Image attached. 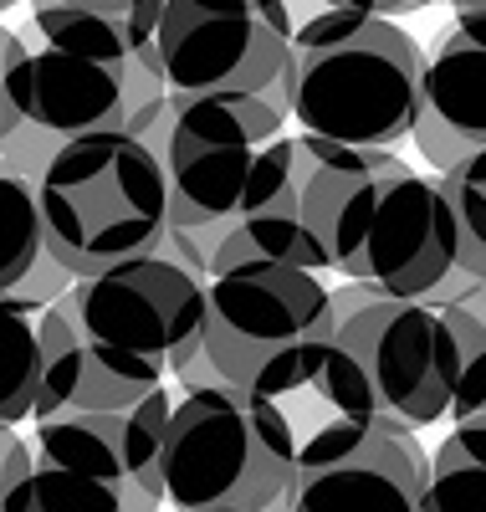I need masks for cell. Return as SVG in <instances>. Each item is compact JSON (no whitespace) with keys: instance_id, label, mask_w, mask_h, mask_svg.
<instances>
[{"instance_id":"1","label":"cell","mask_w":486,"mask_h":512,"mask_svg":"<svg viewBox=\"0 0 486 512\" xmlns=\"http://www.w3.org/2000/svg\"><path fill=\"white\" fill-rule=\"evenodd\" d=\"M287 88L267 93H210L169 103L164 175H169V231L195 236L210 262L215 246L246 216L297 190V139L282 134Z\"/></svg>"},{"instance_id":"2","label":"cell","mask_w":486,"mask_h":512,"mask_svg":"<svg viewBox=\"0 0 486 512\" xmlns=\"http://www.w3.org/2000/svg\"><path fill=\"white\" fill-rule=\"evenodd\" d=\"M425 52L389 16L302 11L282 67L287 113L302 134L348 149H394L415 134Z\"/></svg>"},{"instance_id":"3","label":"cell","mask_w":486,"mask_h":512,"mask_svg":"<svg viewBox=\"0 0 486 512\" xmlns=\"http://www.w3.org/2000/svg\"><path fill=\"white\" fill-rule=\"evenodd\" d=\"M47 251L82 282L154 256L169 236V175L134 134H82L36 180Z\"/></svg>"},{"instance_id":"4","label":"cell","mask_w":486,"mask_h":512,"mask_svg":"<svg viewBox=\"0 0 486 512\" xmlns=\"http://www.w3.org/2000/svg\"><path fill=\"white\" fill-rule=\"evenodd\" d=\"M52 308L72 318L87 359L139 395L164 390L205 354V277L174 267L159 251L72 282Z\"/></svg>"},{"instance_id":"5","label":"cell","mask_w":486,"mask_h":512,"mask_svg":"<svg viewBox=\"0 0 486 512\" xmlns=\"http://www.w3.org/2000/svg\"><path fill=\"white\" fill-rule=\"evenodd\" d=\"M292 446L241 390H185L164 431L169 512H287Z\"/></svg>"},{"instance_id":"6","label":"cell","mask_w":486,"mask_h":512,"mask_svg":"<svg viewBox=\"0 0 486 512\" xmlns=\"http://www.w3.org/2000/svg\"><path fill=\"white\" fill-rule=\"evenodd\" d=\"M338 344L359 359L389 420L425 431L451 420L461 395L466 308H435L410 297H374L338 323Z\"/></svg>"},{"instance_id":"7","label":"cell","mask_w":486,"mask_h":512,"mask_svg":"<svg viewBox=\"0 0 486 512\" xmlns=\"http://www.w3.org/2000/svg\"><path fill=\"white\" fill-rule=\"evenodd\" d=\"M333 272H343L348 282H369L384 297L425 303L451 272H461V231L446 185L415 175L410 164L384 175L338 241Z\"/></svg>"},{"instance_id":"8","label":"cell","mask_w":486,"mask_h":512,"mask_svg":"<svg viewBox=\"0 0 486 512\" xmlns=\"http://www.w3.org/2000/svg\"><path fill=\"white\" fill-rule=\"evenodd\" d=\"M210 313H205V364L226 390H251L261 364L307 344V338H333V287L318 272L246 262L231 272H215L205 282Z\"/></svg>"},{"instance_id":"9","label":"cell","mask_w":486,"mask_h":512,"mask_svg":"<svg viewBox=\"0 0 486 512\" xmlns=\"http://www.w3.org/2000/svg\"><path fill=\"white\" fill-rule=\"evenodd\" d=\"M292 0H164L159 62L169 93H267L292 52Z\"/></svg>"},{"instance_id":"10","label":"cell","mask_w":486,"mask_h":512,"mask_svg":"<svg viewBox=\"0 0 486 512\" xmlns=\"http://www.w3.org/2000/svg\"><path fill=\"white\" fill-rule=\"evenodd\" d=\"M246 395L287 436L292 461L328 446V441H343L353 431H369V425L389 420L369 390V374L338 344V333L307 338V344L277 354L272 364H261V374L251 379Z\"/></svg>"},{"instance_id":"11","label":"cell","mask_w":486,"mask_h":512,"mask_svg":"<svg viewBox=\"0 0 486 512\" xmlns=\"http://www.w3.org/2000/svg\"><path fill=\"white\" fill-rule=\"evenodd\" d=\"M430 456L410 425L379 420L297 456L287 512H425Z\"/></svg>"},{"instance_id":"12","label":"cell","mask_w":486,"mask_h":512,"mask_svg":"<svg viewBox=\"0 0 486 512\" xmlns=\"http://www.w3.org/2000/svg\"><path fill=\"white\" fill-rule=\"evenodd\" d=\"M174 390H154L134 410H72L47 425H36V461L67 466V472H93L118 482L123 492L149 497L169 507L164 497V431L174 415Z\"/></svg>"},{"instance_id":"13","label":"cell","mask_w":486,"mask_h":512,"mask_svg":"<svg viewBox=\"0 0 486 512\" xmlns=\"http://www.w3.org/2000/svg\"><path fill=\"white\" fill-rule=\"evenodd\" d=\"M410 144L440 175L486 149V16H456L425 57Z\"/></svg>"},{"instance_id":"14","label":"cell","mask_w":486,"mask_h":512,"mask_svg":"<svg viewBox=\"0 0 486 512\" xmlns=\"http://www.w3.org/2000/svg\"><path fill=\"white\" fill-rule=\"evenodd\" d=\"M31 47V88H26V123L47 128L57 139L108 134L123 123V82L128 62H98L26 41Z\"/></svg>"},{"instance_id":"15","label":"cell","mask_w":486,"mask_h":512,"mask_svg":"<svg viewBox=\"0 0 486 512\" xmlns=\"http://www.w3.org/2000/svg\"><path fill=\"white\" fill-rule=\"evenodd\" d=\"M400 164L405 154H394V149H348V144L297 134V205H302V221L313 231V241L328 251V267L353 216H359L364 195Z\"/></svg>"},{"instance_id":"16","label":"cell","mask_w":486,"mask_h":512,"mask_svg":"<svg viewBox=\"0 0 486 512\" xmlns=\"http://www.w3.org/2000/svg\"><path fill=\"white\" fill-rule=\"evenodd\" d=\"M164 0H31V36L41 47L128 62L159 36Z\"/></svg>"},{"instance_id":"17","label":"cell","mask_w":486,"mask_h":512,"mask_svg":"<svg viewBox=\"0 0 486 512\" xmlns=\"http://www.w3.org/2000/svg\"><path fill=\"white\" fill-rule=\"evenodd\" d=\"M246 262H272V267H302V272H318L328 277V251L313 241L302 221V205H297V190L261 205L256 216H246L241 226H231V236L215 246V262H210V277L215 272H231V267H246Z\"/></svg>"},{"instance_id":"18","label":"cell","mask_w":486,"mask_h":512,"mask_svg":"<svg viewBox=\"0 0 486 512\" xmlns=\"http://www.w3.org/2000/svg\"><path fill=\"white\" fill-rule=\"evenodd\" d=\"M41 390V308L0 292V431L31 420Z\"/></svg>"},{"instance_id":"19","label":"cell","mask_w":486,"mask_h":512,"mask_svg":"<svg viewBox=\"0 0 486 512\" xmlns=\"http://www.w3.org/2000/svg\"><path fill=\"white\" fill-rule=\"evenodd\" d=\"M6 512H169V507L123 492L108 477L36 461V472L16 492H6Z\"/></svg>"},{"instance_id":"20","label":"cell","mask_w":486,"mask_h":512,"mask_svg":"<svg viewBox=\"0 0 486 512\" xmlns=\"http://www.w3.org/2000/svg\"><path fill=\"white\" fill-rule=\"evenodd\" d=\"M425 512H486V415L456 420L430 451Z\"/></svg>"},{"instance_id":"21","label":"cell","mask_w":486,"mask_h":512,"mask_svg":"<svg viewBox=\"0 0 486 512\" xmlns=\"http://www.w3.org/2000/svg\"><path fill=\"white\" fill-rule=\"evenodd\" d=\"M41 256H47V226L36 185L0 159V292H11Z\"/></svg>"},{"instance_id":"22","label":"cell","mask_w":486,"mask_h":512,"mask_svg":"<svg viewBox=\"0 0 486 512\" xmlns=\"http://www.w3.org/2000/svg\"><path fill=\"white\" fill-rule=\"evenodd\" d=\"M87 374V344L72 328V318L62 308H41V390H36V410L31 420L47 425L57 415L72 410L77 390Z\"/></svg>"},{"instance_id":"23","label":"cell","mask_w":486,"mask_h":512,"mask_svg":"<svg viewBox=\"0 0 486 512\" xmlns=\"http://www.w3.org/2000/svg\"><path fill=\"white\" fill-rule=\"evenodd\" d=\"M440 185H446L451 216H456V231H461V272L486 282V149L451 164L446 175H440Z\"/></svg>"},{"instance_id":"24","label":"cell","mask_w":486,"mask_h":512,"mask_svg":"<svg viewBox=\"0 0 486 512\" xmlns=\"http://www.w3.org/2000/svg\"><path fill=\"white\" fill-rule=\"evenodd\" d=\"M67 139H57V134H47V128H36V123H21L16 134L0 144V159H6L16 175H26L31 185L47 175V164L57 159V149H62Z\"/></svg>"},{"instance_id":"25","label":"cell","mask_w":486,"mask_h":512,"mask_svg":"<svg viewBox=\"0 0 486 512\" xmlns=\"http://www.w3.org/2000/svg\"><path fill=\"white\" fill-rule=\"evenodd\" d=\"M72 282H77V277L47 251V256H41V262L11 287V297H21V303H31V308H52V303H62V292H67Z\"/></svg>"},{"instance_id":"26","label":"cell","mask_w":486,"mask_h":512,"mask_svg":"<svg viewBox=\"0 0 486 512\" xmlns=\"http://www.w3.org/2000/svg\"><path fill=\"white\" fill-rule=\"evenodd\" d=\"M36 472V456L16 431H0V492H16Z\"/></svg>"},{"instance_id":"27","label":"cell","mask_w":486,"mask_h":512,"mask_svg":"<svg viewBox=\"0 0 486 512\" xmlns=\"http://www.w3.org/2000/svg\"><path fill=\"white\" fill-rule=\"evenodd\" d=\"M313 6H323V11H359V16H389V21H400V16H415V11L435 6V0H313Z\"/></svg>"},{"instance_id":"28","label":"cell","mask_w":486,"mask_h":512,"mask_svg":"<svg viewBox=\"0 0 486 512\" xmlns=\"http://www.w3.org/2000/svg\"><path fill=\"white\" fill-rule=\"evenodd\" d=\"M21 123H26V118H21V113L11 108V98H6V82H0V144H6V139L16 134Z\"/></svg>"},{"instance_id":"29","label":"cell","mask_w":486,"mask_h":512,"mask_svg":"<svg viewBox=\"0 0 486 512\" xmlns=\"http://www.w3.org/2000/svg\"><path fill=\"white\" fill-rule=\"evenodd\" d=\"M456 16H486V0H451Z\"/></svg>"},{"instance_id":"30","label":"cell","mask_w":486,"mask_h":512,"mask_svg":"<svg viewBox=\"0 0 486 512\" xmlns=\"http://www.w3.org/2000/svg\"><path fill=\"white\" fill-rule=\"evenodd\" d=\"M471 313H476V318L486 323V287H481V297H476V303H471Z\"/></svg>"},{"instance_id":"31","label":"cell","mask_w":486,"mask_h":512,"mask_svg":"<svg viewBox=\"0 0 486 512\" xmlns=\"http://www.w3.org/2000/svg\"><path fill=\"white\" fill-rule=\"evenodd\" d=\"M11 6H21V0H0V16H6V11H11Z\"/></svg>"},{"instance_id":"32","label":"cell","mask_w":486,"mask_h":512,"mask_svg":"<svg viewBox=\"0 0 486 512\" xmlns=\"http://www.w3.org/2000/svg\"><path fill=\"white\" fill-rule=\"evenodd\" d=\"M0 512H6V492H0Z\"/></svg>"}]
</instances>
